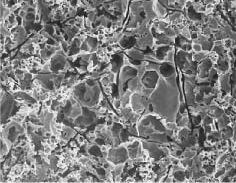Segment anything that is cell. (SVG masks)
<instances>
[{"mask_svg":"<svg viewBox=\"0 0 236 183\" xmlns=\"http://www.w3.org/2000/svg\"><path fill=\"white\" fill-rule=\"evenodd\" d=\"M159 76L155 70H146L142 77V83L146 88L154 89L156 87V84L158 82Z\"/></svg>","mask_w":236,"mask_h":183,"instance_id":"6da1fadb","label":"cell"},{"mask_svg":"<svg viewBox=\"0 0 236 183\" xmlns=\"http://www.w3.org/2000/svg\"><path fill=\"white\" fill-rule=\"evenodd\" d=\"M138 75V70L136 68H133L129 66V65H125L122 70H121V73L119 75V80H120V84L127 82L128 79H132V78L137 77Z\"/></svg>","mask_w":236,"mask_h":183,"instance_id":"7a4b0ae2","label":"cell"},{"mask_svg":"<svg viewBox=\"0 0 236 183\" xmlns=\"http://www.w3.org/2000/svg\"><path fill=\"white\" fill-rule=\"evenodd\" d=\"M159 72L164 78H169V77L173 76V74L175 73V69L171 62L165 61V62H163L162 64H160Z\"/></svg>","mask_w":236,"mask_h":183,"instance_id":"3957f363","label":"cell"},{"mask_svg":"<svg viewBox=\"0 0 236 183\" xmlns=\"http://www.w3.org/2000/svg\"><path fill=\"white\" fill-rule=\"evenodd\" d=\"M126 54L128 55V57L131 58V59L139 60V61H143L144 57H145V54H144L143 52L138 50V49H134V48L126 50Z\"/></svg>","mask_w":236,"mask_h":183,"instance_id":"277c9868","label":"cell"},{"mask_svg":"<svg viewBox=\"0 0 236 183\" xmlns=\"http://www.w3.org/2000/svg\"><path fill=\"white\" fill-rule=\"evenodd\" d=\"M110 129H111V133H112L113 137H119L121 130L123 129V126L120 122H114Z\"/></svg>","mask_w":236,"mask_h":183,"instance_id":"5b68a950","label":"cell"},{"mask_svg":"<svg viewBox=\"0 0 236 183\" xmlns=\"http://www.w3.org/2000/svg\"><path fill=\"white\" fill-rule=\"evenodd\" d=\"M82 114V106H80L79 104L76 103L73 105V108H72V113H71V117H73L75 119L76 117L80 116Z\"/></svg>","mask_w":236,"mask_h":183,"instance_id":"8992f818","label":"cell"},{"mask_svg":"<svg viewBox=\"0 0 236 183\" xmlns=\"http://www.w3.org/2000/svg\"><path fill=\"white\" fill-rule=\"evenodd\" d=\"M206 52L207 51H200V52H195V53H193V60L196 61V62H200L202 61L203 59H205L206 57H207V55H206Z\"/></svg>","mask_w":236,"mask_h":183,"instance_id":"52a82bcc","label":"cell"},{"mask_svg":"<svg viewBox=\"0 0 236 183\" xmlns=\"http://www.w3.org/2000/svg\"><path fill=\"white\" fill-rule=\"evenodd\" d=\"M173 177H174L177 181H184L186 176H185V171L183 170H177L173 172Z\"/></svg>","mask_w":236,"mask_h":183,"instance_id":"ba28073f","label":"cell"},{"mask_svg":"<svg viewBox=\"0 0 236 183\" xmlns=\"http://www.w3.org/2000/svg\"><path fill=\"white\" fill-rule=\"evenodd\" d=\"M130 136H131V134H130L129 130H127L125 128H123L122 130H121V132L119 134V137H120V139H121V141H122V142H127V141H128V139H129Z\"/></svg>","mask_w":236,"mask_h":183,"instance_id":"9c48e42d","label":"cell"},{"mask_svg":"<svg viewBox=\"0 0 236 183\" xmlns=\"http://www.w3.org/2000/svg\"><path fill=\"white\" fill-rule=\"evenodd\" d=\"M15 72V76H16V79L17 80H21L24 78V75H25V71L21 68H17V69L14 70Z\"/></svg>","mask_w":236,"mask_h":183,"instance_id":"30bf717a","label":"cell"},{"mask_svg":"<svg viewBox=\"0 0 236 183\" xmlns=\"http://www.w3.org/2000/svg\"><path fill=\"white\" fill-rule=\"evenodd\" d=\"M44 30L47 32L49 35H54L55 34V26L54 25H50V24H46L44 26Z\"/></svg>","mask_w":236,"mask_h":183,"instance_id":"8fae6325","label":"cell"},{"mask_svg":"<svg viewBox=\"0 0 236 183\" xmlns=\"http://www.w3.org/2000/svg\"><path fill=\"white\" fill-rule=\"evenodd\" d=\"M77 140V142L79 143L80 144V146L81 145H83L85 142H86V137L85 136H83V135H81V134H78V135H76V138H75Z\"/></svg>","mask_w":236,"mask_h":183,"instance_id":"7c38bea8","label":"cell"},{"mask_svg":"<svg viewBox=\"0 0 236 183\" xmlns=\"http://www.w3.org/2000/svg\"><path fill=\"white\" fill-rule=\"evenodd\" d=\"M192 50L194 52L202 51V46L200 43H192Z\"/></svg>","mask_w":236,"mask_h":183,"instance_id":"4fadbf2b","label":"cell"},{"mask_svg":"<svg viewBox=\"0 0 236 183\" xmlns=\"http://www.w3.org/2000/svg\"><path fill=\"white\" fill-rule=\"evenodd\" d=\"M179 112L181 114H185L186 111H185V104L184 103H181L179 106Z\"/></svg>","mask_w":236,"mask_h":183,"instance_id":"5bb4252c","label":"cell"},{"mask_svg":"<svg viewBox=\"0 0 236 183\" xmlns=\"http://www.w3.org/2000/svg\"><path fill=\"white\" fill-rule=\"evenodd\" d=\"M229 38H230L232 41H236V32H231V33L229 34Z\"/></svg>","mask_w":236,"mask_h":183,"instance_id":"9a60e30c","label":"cell"}]
</instances>
